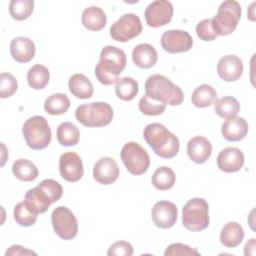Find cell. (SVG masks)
Wrapping results in <instances>:
<instances>
[{"label":"cell","mask_w":256,"mask_h":256,"mask_svg":"<svg viewBox=\"0 0 256 256\" xmlns=\"http://www.w3.org/2000/svg\"><path fill=\"white\" fill-rule=\"evenodd\" d=\"M51 222L55 233L64 240L74 238L78 233V222L74 214L65 206H58L51 214Z\"/></svg>","instance_id":"9c48e42d"},{"label":"cell","mask_w":256,"mask_h":256,"mask_svg":"<svg viewBox=\"0 0 256 256\" xmlns=\"http://www.w3.org/2000/svg\"><path fill=\"white\" fill-rule=\"evenodd\" d=\"M145 95L165 105L177 106L183 102L184 94L180 87L164 75L154 74L145 82Z\"/></svg>","instance_id":"3957f363"},{"label":"cell","mask_w":256,"mask_h":256,"mask_svg":"<svg viewBox=\"0 0 256 256\" xmlns=\"http://www.w3.org/2000/svg\"><path fill=\"white\" fill-rule=\"evenodd\" d=\"M36 255L35 252L31 251V250H28V249H25L24 247L20 246V245H13L11 246L5 253L6 256L8 255H12V256H17V255Z\"/></svg>","instance_id":"b9f144b4"},{"label":"cell","mask_w":256,"mask_h":256,"mask_svg":"<svg viewBox=\"0 0 256 256\" xmlns=\"http://www.w3.org/2000/svg\"><path fill=\"white\" fill-rule=\"evenodd\" d=\"M75 117L86 127H103L111 122L113 110L106 102H92L80 105L75 111Z\"/></svg>","instance_id":"277c9868"},{"label":"cell","mask_w":256,"mask_h":256,"mask_svg":"<svg viewBox=\"0 0 256 256\" xmlns=\"http://www.w3.org/2000/svg\"><path fill=\"white\" fill-rule=\"evenodd\" d=\"M221 132L223 137L228 141H240L248 132V123L242 117L229 118L223 122Z\"/></svg>","instance_id":"ffe728a7"},{"label":"cell","mask_w":256,"mask_h":256,"mask_svg":"<svg viewBox=\"0 0 256 256\" xmlns=\"http://www.w3.org/2000/svg\"><path fill=\"white\" fill-rule=\"evenodd\" d=\"M214 110L216 114L222 118H234L240 111V104L236 98L232 96H225L215 100Z\"/></svg>","instance_id":"4316f807"},{"label":"cell","mask_w":256,"mask_h":256,"mask_svg":"<svg viewBox=\"0 0 256 256\" xmlns=\"http://www.w3.org/2000/svg\"><path fill=\"white\" fill-rule=\"evenodd\" d=\"M162 48L171 54L187 52L192 48L193 39L187 31L171 29L165 31L161 36Z\"/></svg>","instance_id":"7c38bea8"},{"label":"cell","mask_w":256,"mask_h":256,"mask_svg":"<svg viewBox=\"0 0 256 256\" xmlns=\"http://www.w3.org/2000/svg\"><path fill=\"white\" fill-rule=\"evenodd\" d=\"M158 59L155 48L148 43H141L132 51V60L136 66L142 69L153 67Z\"/></svg>","instance_id":"7402d4cb"},{"label":"cell","mask_w":256,"mask_h":256,"mask_svg":"<svg viewBox=\"0 0 256 256\" xmlns=\"http://www.w3.org/2000/svg\"><path fill=\"white\" fill-rule=\"evenodd\" d=\"M69 90L73 96L79 99H88L93 95V85L84 74L77 73L69 78Z\"/></svg>","instance_id":"cb8c5ba5"},{"label":"cell","mask_w":256,"mask_h":256,"mask_svg":"<svg viewBox=\"0 0 256 256\" xmlns=\"http://www.w3.org/2000/svg\"><path fill=\"white\" fill-rule=\"evenodd\" d=\"M80 139L77 126L71 122H63L57 127V140L63 146H75Z\"/></svg>","instance_id":"f1b7e54d"},{"label":"cell","mask_w":256,"mask_h":256,"mask_svg":"<svg viewBox=\"0 0 256 256\" xmlns=\"http://www.w3.org/2000/svg\"><path fill=\"white\" fill-rule=\"evenodd\" d=\"M22 133L26 144L34 149L46 148L51 141V129L43 116H32L23 125Z\"/></svg>","instance_id":"8992f818"},{"label":"cell","mask_w":256,"mask_h":256,"mask_svg":"<svg viewBox=\"0 0 256 256\" xmlns=\"http://www.w3.org/2000/svg\"><path fill=\"white\" fill-rule=\"evenodd\" d=\"M165 256H177V255H199V252L196 249H192L188 245L182 243H173L169 245L165 252Z\"/></svg>","instance_id":"ab89813d"},{"label":"cell","mask_w":256,"mask_h":256,"mask_svg":"<svg viewBox=\"0 0 256 256\" xmlns=\"http://www.w3.org/2000/svg\"><path fill=\"white\" fill-rule=\"evenodd\" d=\"M10 53L16 62L27 63L35 55V44L27 37H16L10 43Z\"/></svg>","instance_id":"d6986e66"},{"label":"cell","mask_w":256,"mask_h":256,"mask_svg":"<svg viewBox=\"0 0 256 256\" xmlns=\"http://www.w3.org/2000/svg\"><path fill=\"white\" fill-rule=\"evenodd\" d=\"M115 84V93L121 100L131 101L138 93V83L132 77L119 78Z\"/></svg>","instance_id":"d6a6232c"},{"label":"cell","mask_w":256,"mask_h":256,"mask_svg":"<svg viewBox=\"0 0 256 256\" xmlns=\"http://www.w3.org/2000/svg\"><path fill=\"white\" fill-rule=\"evenodd\" d=\"M119 173L118 164L111 157L100 158L93 167V177L102 185L114 183L118 179Z\"/></svg>","instance_id":"9a60e30c"},{"label":"cell","mask_w":256,"mask_h":256,"mask_svg":"<svg viewBox=\"0 0 256 256\" xmlns=\"http://www.w3.org/2000/svg\"><path fill=\"white\" fill-rule=\"evenodd\" d=\"M197 36L203 41H213L217 38V34L213 29L211 18L200 21L196 26Z\"/></svg>","instance_id":"f35d334b"},{"label":"cell","mask_w":256,"mask_h":256,"mask_svg":"<svg viewBox=\"0 0 256 256\" xmlns=\"http://www.w3.org/2000/svg\"><path fill=\"white\" fill-rule=\"evenodd\" d=\"M244 160V154L240 149L227 147L219 152L217 156V166L221 171L233 173L242 168Z\"/></svg>","instance_id":"2e32d148"},{"label":"cell","mask_w":256,"mask_h":256,"mask_svg":"<svg viewBox=\"0 0 256 256\" xmlns=\"http://www.w3.org/2000/svg\"><path fill=\"white\" fill-rule=\"evenodd\" d=\"M133 254V247L126 241H117L113 243L107 252V255L112 256H131Z\"/></svg>","instance_id":"60d3db41"},{"label":"cell","mask_w":256,"mask_h":256,"mask_svg":"<svg viewBox=\"0 0 256 256\" xmlns=\"http://www.w3.org/2000/svg\"><path fill=\"white\" fill-rule=\"evenodd\" d=\"M142 32L140 18L133 13L122 15L110 27V36L115 41L127 42L137 37Z\"/></svg>","instance_id":"30bf717a"},{"label":"cell","mask_w":256,"mask_h":256,"mask_svg":"<svg viewBox=\"0 0 256 256\" xmlns=\"http://www.w3.org/2000/svg\"><path fill=\"white\" fill-rule=\"evenodd\" d=\"M175 173L171 168L167 166L157 168L151 178L153 186L160 191H165L172 188L173 185L175 184Z\"/></svg>","instance_id":"f546056e"},{"label":"cell","mask_w":256,"mask_h":256,"mask_svg":"<svg viewBox=\"0 0 256 256\" xmlns=\"http://www.w3.org/2000/svg\"><path fill=\"white\" fill-rule=\"evenodd\" d=\"M177 207L169 201H158L154 204L151 216L154 224L161 229H168L174 226L177 220Z\"/></svg>","instance_id":"5bb4252c"},{"label":"cell","mask_w":256,"mask_h":256,"mask_svg":"<svg viewBox=\"0 0 256 256\" xmlns=\"http://www.w3.org/2000/svg\"><path fill=\"white\" fill-rule=\"evenodd\" d=\"M244 254L246 256L251 255L254 256L255 255V238H251L244 247Z\"/></svg>","instance_id":"7bdbcfd3"},{"label":"cell","mask_w":256,"mask_h":256,"mask_svg":"<svg viewBox=\"0 0 256 256\" xmlns=\"http://www.w3.org/2000/svg\"><path fill=\"white\" fill-rule=\"evenodd\" d=\"M81 20L86 29L90 31H100L105 27L107 17L100 7L91 6L83 10Z\"/></svg>","instance_id":"603a6c76"},{"label":"cell","mask_w":256,"mask_h":256,"mask_svg":"<svg viewBox=\"0 0 256 256\" xmlns=\"http://www.w3.org/2000/svg\"><path fill=\"white\" fill-rule=\"evenodd\" d=\"M212 153V145L210 141L203 136H195L191 138L187 144V154L189 158L197 163L206 162Z\"/></svg>","instance_id":"ac0fdd59"},{"label":"cell","mask_w":256,"mask_h":256,"mask_svg":"<svg viewBox=\"0 0 256 256\" xmlns=\"http://www.w3.org/2000/svg\"><path fill=\"white\" fill-rule=\"evenodd\" d=\"M12 172L17 179L24 182L33 181L38 176V169L35 164L23 158H20L13 163Z\"/></svg>","instance_id":"83f0119b"},{"label":"cell","mask_w":256,"mask_h":256,"mask_svg":"<svg viewBox=\"0 0 256 256\" xmlns=\"http://www.w3.org/2000/svg\"><path fill=\"white\" fill-rule=\"evenodd\" d=\"M59 171L62 178L68 182L79 181L84 168L81 157L75 152H65L59 158Z\"/></svg>","instance_id":"4fadbf2b"},{"label":"cell","mask_w":256,"mask_h":256,"mask_svg":"<svg viewBox=\"0 0 256 256\" xmlns=\"http://www.w3.org/2000/svg\"><path fill=\"white\" fill-rule=\"evenodd\" d=\"M139 110L147 116H157L165 111L166 105L149 98L147 95L141 97L139 101Z\"/></svg>","instance_id":"d590c367"},{"label":"cell","mask_w":256,"mask_h":256,"mask_svg":"<svg viewBox=\"0 0 256 256\" xmlns=\"http://www.w3.org/2000/svg\"><path fill=\"white\" fill-rule=\"evenodd\" d=\"M18 83L16 78L8 72H3L0 75V97H11L17 90Z\"/></svg>","instance_id":"8d00e7d4"},{"label":"cell","mask_w":256,"mask_h":256,"mask_svg":"<svg viewBox=\"0 0 256 256\" xmlns=\"http://www.w3.org/2000/svg\"><path fill=\"white\" fill-rule=\"evenodd\" d=\"M50 74L46 66L36 64L32 66L27 73L28 85L36 90L43 89L49 82Z\"/></svg>","instance_id":"1f68e13d"},{"label":"cell","mask_w":256,"mask_h":256,"mask_svg":"<svg viewBox=\"0 0 256 256\" xmlns=\"http://www.w3.org/2000/svg\"><path fill=\"white\" fill-rule=\"evenodd\" d=\"M127 63L126 54L120 48L108 45L102 48L100 60L95 67V76L103 85H112L119 79Z\"/></svg>","instance_id":"6da1fadb"},{"label":"cell","mask_w":256,"mask_h":256,"mask_svg":"<svg viewBox=\"0 0 256 256\" xmlns=\"http://www.w3.org/2000/svg\"><path fill=\"white\" fill-rule=\"evenodd\" d=\"M173 11V5L167 0L152 1L145 9L146 23L152 28L164 26L171 21Z\"/></svg>","instance_id":"8fae6325"},{"label":"cell","mask_w":256,"mask_h":256,"mask_svg":"<svg viewBox=\"0 0 256 256\" xmlns=\"http://www.w3.org/2000/svg\"><path fill=\"white\" fill-rule=\"evenodd\" d=\"M120 157L127 170L133 175L145 173L150 165V157L147 151L136 142L126 143L121 149Z\"/></svg>","instance_id":"ba28073f"},{"label":"cell","mask_w":256,"mask_h":256,"mask_svg":"<svg viewBox=\"0 0 256 256\" xmlns=\"http://www.w3.org/2000/svg\"><path fill=\"white\" fill-rule=\"evenodd\" d=\"M240 4L235 0H226L218 8L216 15L211 18L212 26L217 35L225 36L232 33L241 18Z\"/></svg>","instance_id":"5b68a950"},{"label":"cell","mask_w":256,"mask_h":256,"mask_svg":"<svg viewBox=\"0 0 256 256\" xmlns=\"http://www.w3.org/2000/svg\"><path fill=\"white\" fill-rule=\"evenodd\" d=\"M217 99L216 90L209 84H202L198 86L192 93V104L199 108H205L212 105Z\"/></svg>","instance_id":"484cf974"},{"label":"cell","mask_w":256,"mask_h":256,"mask_svg":"<svg viewBox=\"0 0 256 256\" xmlns=\"http://www.w3.org/2000/svg\"><path fill=\"white\" fill-rule=\"evenodd\" d=\"M38 186L40 188H42L47 195L49 196L50 200L52 201V203L57 202L63 194V188L60 185L59 182H57L56 180L53 179H44L43 181H41Z\"/></svg>","instance_id":"74e56055"},{"label":"cell","mask_w":256,"mask_h":256,"mask_svg":"<svg viewBox=\"0 0 256 256\" xmlns=\"http://www.w3.org/2000/svg\"><path fill=\"white\" fill-rule=\"evenodd\" d=\"M33 0H12L9 3V13L15 20H25L33 12Z\"/></svg>","instance_id":"836d02e7"},{"label":"cell","mask_w":256,"mask_h":256,"mask_svg":"<svg viewBox=\"0 0 256 256\" xmlns=\"http://www.w3.org/2000/svg\"><path fill=\"white\" fill-rule=\"evenodd\" d=\"M24 202L37 215L46 212L52 204L47 193L38 185L26 192Z\"/></svg>","instance_id":"44dd1931"},{"label":"cell","mask_w":256,"mask_h":256,"mask_svg":"<svg viewBox=\"0 0 256 256\" xmlns=\"http://www.w3.org/2000/svg\"><path fill=\"white\" fill-rule=\"evenodd\" d=\"M14 219L15 221L23 227H29L32 226L36 220H37V214L34 213L24 201L19 202L15 207L13 211Z\"/></svg>","instance_id":"e575fe53"},{"label":"cell","mask_w":256,"mask_h":256,"mask_svg":"<svg viewBox=\"0 0 256 256\" xmlns=\"http://www.w3.org/2000/svg\"><path fill=\"white\" fill-rule=\"evenodd\" d=\"M217 72L219 77L226 82L236 81L243 73L242 60L236 55H226L218 61Z\"/></svg>","instance_id":"e0dca14e"},{"label":"cell","mask_w":256,"mask_h":256,"mask_svg":"<svg viewBox=\"0 0 256 256\" xmlns=\"http://www.w3.org/2000/svg\"><path fill=\"white\" fill-rule=\"evenodd\" d=\"M209 206L203 198L190 199L182 209V224L189 231H202L209 225Z\"/></svg>","instance_id":"52a82bcc"},{"label":"cell","mask_w":256,"mask_h":256,"mask_svg":"<svg viewBox=\"0 0 256 256\" xmlns=\"http://www.w3.org/2000/svg\"><path fill=\"white\" fill-rule=\"evenodd\" d=\"M143 138L155 154L164 159H170L179 151V139L160 123H150L143 131Z\"/></svg>","instance_id":"7a4b0ae2"},{"label":"cell","mask_w":256,"mask_h":256,"mask_svg":"<svg viewBox=\"0 0 256 256\" xmlns=\"http://www.w3.org/2000/svg\"><path fill=\"white\" fill-rule=\"evenodd\" d=\"M70 100L63 93H54L50 95L44 103L45 111L50 115H62L68 111Z\"/></svg>","instance_id":"4dcf8cb0"},{"label":"cell","mask_w":256,"mask_h":256,"mask_svg":"<svg viewBox=\"0 0 256 256\" xmlns=\"http://www.w3.org/2000/svg\"><path fill=\"white\" fill-rule=\"evenodd\" d=\"M244 238V230L240 224L237 222H228L224 225L220 233L221 243L228 247H237Z\"/></svg>","instance_id":"d4e9b609"}]
</instances>
